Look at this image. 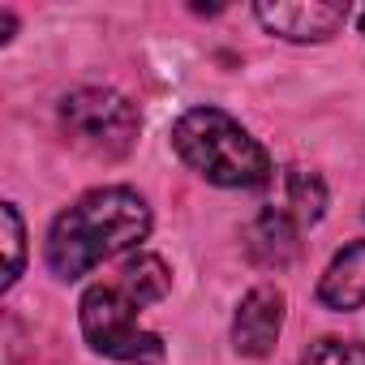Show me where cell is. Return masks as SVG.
<instances>
[{"label": "cell", "mask_w": 365, "mask_h": 365, "mask_svg": "<svg viewBox=\"0 0 365 365\" xmlns=\"http://www.w3.org/2000/svg\"><path fill=\"white\" fill-rule=\"evenodd\" d=\"M150 237V207L129 185H103L82 194L48 228L43 258L56 279H82L99 262L138 250Z\"/></svg>", "instance_id": "6da1fadb"}, {"label": "cell", "mask_w": 365, "mask_h": 365, "mask_svg": "<svg viewBox=\"0 0 365 365\" xmlns=\"http://www.w3.org/2000/svg\"><path fill=\"white\" fill-rule=\"evenodd\" d=\"M172 146L202 180L224 190H254L271 180L267 146L220 108H190L172 125Z\"/></svg>", "instance_id": "7a4b0ae2"}, {"label": "cell", "mask_w": 365, "mask_h": 365, "mask_svg": "<svg viewBox=\"0 0 365 365\" xmlns=\"http://www.w3.org/2000/svg\"><path fill=\"white\" fill-rule=\"evenodd\" d=\"M142 305L120 288V284H95L78 301V322L86 344L99 356L125 361V365H159L163 361V339L138 322Z\"/></svg>", "instance_id": "3957f363"}, {"label": "cell", "mask_w": 365, "mask_h": 365, "mask_svg": "<svg viewBox=\"0 0 365 365\" xmlns=\"http://www.w3.org/2000/svg\"><path fill=\"white\" fill-rule=\"evenodd\" d=\"M61 129L78 150L120 159L138 142V108L108 86H82L61 99Z\"/></svg>", "instance_id": "277c9868"}, {"label": "cell", "mask_w": 365, "mask_h": 365, "mask_svg": "<svg viewBox=\"0 0 365 365\" xmlns=\"http://www.w3.org/2000/svg\"><path fill=\"white\" fill-rule=\"evenodd\" d=\"M254 18L288 43H322L348 22V5H327V0H275V5H254Z\"/></svg>", "instance_id": "5b68a950"}, {"label": "cell", "mask_w": 365, "mask_h": 365, "mask_svg": "<svg viewBox=\"0 0 365 365\" xmlns=\"http://www.w3.org/2000/svg\"><path fill=\"white\" fill-rule=\"evenodd\" d=\"M284 292L262 284L254 292H245V301L237 305V318H232V348L241 356H271L275 352V339L284 331Z\"/></svg>", "instance_id": "8992f818"}, {"label": "cell", "mask_w": 365, "mask_h": 365, "mask_svg": "<svg viewBox=\"0 0 365 365\" xmlns=\"http://www.w3.org/2000/svg\"><path fill=\"white\" fill-rule=\"evenodd\" d=\"M245 250L262 271H284L297 258V215L288 207H267L250 232H245Z\"/></svg>", "instance_id": "52a82bcc"}, {"label": "cell", "mask_w": 365, "mask_h": 365, "mask_svg": "<svg viewBox=\"0 0 365 365\" xmlns=\"http://www.w3.org/2000/svg\"><path fill=\"white\" fill-rule=\"evenodd\" d=\"M318 301L335 314H352L365 305V241L344 245L318 279Z\"/></svg>", "instance_id": "ba28073f"}, {"label": "cell", "mask_w": 365, "mask_h": 365, "mask_svg": "<svg viewBox=\"0 0 365 365\" xmlns=\"http://www.w3.org/2000/svg\"><path fill=\"white\" fill-rule=\"evenodd\" d=\"M142 309L146 305H155V301H163L168 297V288H172V271L163 267V258H155V254H133L125 267H120V279H116Z\"/></svg>", "instance_id": "9c48e42d"}, {"label": "cell", "mask_w": 365, "mask_h": 365, "mask_svg": "<svg viewBox=\"0 0 365 365\" xmlns=\"http://www.w3.org/2000/svg\"><path fill=\"white\" fill-rule=\"evenodd\" d=\"M288 211L297 215V224L322 220V211H327V190H322V180H318L314 172H301V168L288 172Z\"/></svg>", "instance_id": "30bf717a"}, {"label": "cell", "mask_w": 365, "mask_h": 365, "mask_svg": "<svg viewBox=\"0 0 365 365\" xmlns=\"http://www.w3.org/2000/svg\"><path fill=\"white\" fill-rule=\"evenodd\" d=\"M0 228H5V288H14L26 267V224L14 202L0 207Z\"/></svg>", "instance_id": "8fae6325"}, {"label": "cell", "mask_w": 365, "mask_h": 365, "mask_svg": "<svg viewBox=\"0 0 365 365\" xmlns=\"http://www.w3.org/2000/svg\"><path fill=\"white\" fill-rule=\"evenodd\" d=\"M301 365H365V344L356 339H339V335H322L305 348Z\"/></svg>", "instance_id": "7c38bea8"}, {"label": "cell", "mask_w": 365, "mask_h": 365, "mask_svg": "<svg viewBox=\"0 0 365 365\" xmlns=\"http://www.w3.org/2000/svg\"><path fill=\"white\" fill-rule=\"evenodd\" d=\"M9 39H14V14L0 9V43H9Z\"/></svg>", "instance_id": "4fadbf2b"}, {"label": "cell", "mask_w": 365, "mask_h": 365, "mask_svg": "<svg viewBox=\"0 0 365 365\" xmlns=\"http://www.w3.org/2000/svg\"><path fill=\"white\" fill-rule=\"evenodd\" d=\"M361 31H365V14H361Z\"/></svg>", "instance_id": "5bb4252c"}]
</instances>
